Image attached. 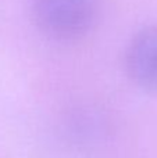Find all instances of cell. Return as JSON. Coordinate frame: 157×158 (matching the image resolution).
<instances>
[{
  "mask_svg": "<svg viewBox=\"0 0 157 158\" xmlns=\"http://www.w3.org/2000/svg\"><path fill=\"white\" fill-rule=\"evenodd\" d=\"M97 15V0H33V17L47 36L70 40L83 36Z\"/></svg>",
  "mask_w": 157,
  "mask_h": 158,
  "instance_id": "obj_1",
  "label": "cell"
},
{
  "mask_svg": "<svg viewBox=\"0 0 157 158\" xmlns=\"http://www.w3.org/2000/svg\"><path fill=\"white\" fill-rule=\"evenodd\" d=\"M125 67L138 86L157 93V24L134 36L125 54Z\"/></svg>",
  "mask_w": 157,
  "mask_h": 158,
  "instance_id": "obj_2",
  "label": "cell"
}]
</instances>
